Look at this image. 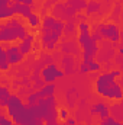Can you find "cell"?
<instances>
[{"label": "cell", "instance_id": "obj_1", "mask_svg": "<svg viewBox=\"0 0 123 125\" xmlns=\"http://www.w3.org/2000/svg\"><path fill=\"white\" fill-rule=\"evenodd\" d=\"M120 76H122V73L119 70H112V71L98 74L94 82V92L98 96L106 97L109 100H122L123 87L117 82V79Z\"/></svg>", "mask_w": 123, "mask_h": 125}, {"label": "cell", "instance_id": "obj_2", "mask_svg": "<svg viewBox=\"0 0 123 125\" xmlns=\"http://www.w3.org/2000/svg\"><path fill=\"white\" fill-rule=\"evenodd\" d=\"M65 31V22L61 19H57L52 15H48L42 19V25H41V47L46 51H54L58 44L60 39L64 35Z\"/></svg>", "mask_w": 123, "mask_h": 125}, {"label": "cell", "instance_id": "obj_3", "mask_svg": "<svg viewBox=\"0 0 123 125\" xmlns=\"http://www.w3.org/2000/svg\"><path fill=\"white\" fill-rule=\"evenodd\" d=\"M26 23L20 18H12L0 23V42L1 44H12L16 41H23L28 36Z\"/></svg>", "mask_w": 123, "mask_h": 125}, {"label": "cell", "instance_id": "obj_4", "mask_svg": "<svg viewBox=\"0 0 123 125\" xmlns=\"http://www.w3.org/2000/svg\"><path fill=\"white\" fill-rule=\"evenodd\" d=\"M77 42L81 47V57L83 61H91L97 60L98 51H100V44L91 36V32H83L77 35Z\"/></svg>", "mask_w": 123, "mask_h": 125}, {"label": "cell", "instance_id": "obj_5", "mask_svg": "<svg viewBox=\"0 0 123 125\" xmlns=\"http://www.w3.org/2000/svg\"><path fill=\"white\" fill-rule=\"evenodd\" d=\"M93 31H97L103 36V39H106L112 44H117L120 41V36H122L120 28L113 22H101V23L96 25Z\"/></svg>", "mask_w": 123, "mask_h": 125}, {"label": "cell", "instance_id": "obj_6", "mask_svg": "<svg viewBox=\"0 0 123 125\" xmlns=\"http://www.w3.org/2000/svg\"><path fill=\"white\" fill-rule=\"evenodd\" d=\"M51 15L55 16L57 19L64 21L65 23H67V22H75V21H77V13H75L74 10H71V9L67 6L65 1H64V3H62V1H58V3L52 7Z\"/></svg>", "mask_w": 123, "mask_h": 125}, {"label": "cell", "instance_id": "obj_7", "mask_svg": "<svg viewBox=\"0 0 123 125\" xmlns=\"http://www.w3.org/2000/svg\"><path fill=\"white\" fill-rule=\"evenodd\" d=\"M64 71L61 68H58L57 64L51 62L48 65H45L42 70H41V79L42 82H45V84H51V83H55L58 79L64 77Z\"/></svg>", "mask_w": 123, "mask_h": 125}, {"label": "cell", "instance_id": "obj_8", "mask_svg": "<svg viewBox=\"0 0 123 125\" xmlns=\"http://www.w3.org/2000/svg\"><path fill=\"white\" fill-rule=\"evenodd\" d=\"M4 48H6V47H4ZM6 52H7L10 65L19 64V62L23 61V58H25V55H23V52L20 51L19 45H9V47L6 48Z\"/></svg>", "mask_w": 123, "mask_h": 125}, {"label": "cell", "instance_id": "obj_9", "mask_svg": "<svg viewBox=\"0 0 123 125\" xmlns=\"http://www.w3.org/2000/svg\"><path fill=\"white\" fill-rule=\"evenodd\" d=\"M35 39H36V38H35V33H28V36H26L23 41H20V42L18 44L25 57L33 51V48H35Z\"/></svg>", "mask_w": 123, "mask_h": 125}, {"label": "cell", "instance_id": "obj_10", "mask_svg": "<svg viewBox=\"0 0 123 125\" xmlns=\"http://www.w3.org/2000/svg\"><path fill=\"white\" fill-rule=\"evenodd\" d=\"M90 114H91V115H98L100 121H103V119H106V118H109V116H110L109 106H107V105H104L103 102L94 103V105L91 106V109H90Z\"/></svg>", "mask_w": 123, "mask_h": 125}, {"label": "cell", "instance_id": "obj_11", "mask_svg": "<svg viewBox=\"0 0 123 125\" xmlns=\"http://www.w3.org/2000/svg\"><path fill=\"white\" fill-rule=\"evenodd\" d=\"M65 3H67V6L71 10H74L78 15L81 12H86L87 4H88V0H65Z\"/></svg>", "mask_w": 123, "mask_h": 125}, {"label": "cell", "instance_id": "obj_12", "mask_svg": "<svg viewBox=\"0 0 123 125\" xmlns=\"http://www.w3.org/2000/svg\"><path fill=\"white\" fill-rule=\"evenodd\" d=\"M12 94L13 93L9 90L7 86H1L0 87V108L1 109H6V106H7V103H9V100L12 97Z\"/></svg>", "mask_w": 123, "mask_h": 125}, {"label": "cell", "instance_id": "obj_13", "mask_svg": "<svg viewBox=\"0 0 123 125\" xmlns=\"http://www.w3.org/2000/svg\"><path fill=\"white\" fill-rule=\"evenodd\" d=\"M101 9H103V3H101V1H98V0H88L87 9H86V15H87V16L96 15V13H98Z\"/></svg>", "mask_w": 123, "mask_h": 125}, {"label": "cell", "instance_id": "obj_14", "mask_svg": "<svg viewBox=\"0 0 123 125\" xmlns=\"http://www.w3.org/2000/svg\"><path fill=\"white\" fill-rule=\"evenodd\" d=\"M62 67H65L64 68V73L65 74H71L72 73V70H74V55H68V54H65L64 55V58H62Z\"/></svg>", "mask_w": 123, "mask_h": 125}, {"label": "cell", "instance_id": "obj_15", "mask_svg": "<svg viewBox=\"0 0 123 125\" xmlns=\"http://www.w3.org/2000/svg\"><path fill=\"white\" fill-rule=\"evenodd\" d=\"M10 67V62H9V57H7V52H6V48L4 45L0 47V70L1 71H7Z\"/></svg>", "mask_w": 123, "mask_h": 125}, {"label": "cell", "instance_id": "obj_16", "mask_svg": "<svg viewBox=\"0 0 123 125\" xmlns=\"http://www.w3.org/2000/svg\"><path fill=\"white\" fill-rule=\"evenodd\" d=\"M26 22H28V25L31 26V28H41V25H42V21H41V18L33 12L31 16L26 19Z\"/></svg>", "mask_w": 123, "mask_h": 125}, {"label": "cell", "instance_id": "obj_17", "mask_svg": "<svg viewBox=\"0 0 123 125\" xmlns=\"http://www.w3.org/2000/svg\"><path fill=\"white\" fill-rule=\"evenodd\" d=\"M0 125H16L13 122V119L9 116V114H6V109H1V114H0Z\"/></svg>", "mask_w": 123, "mask_h": 125}, {"label": "cell", "instance_id": "obj_18", "mask_svg": "<svg viewBox=\"0 0 123 125\" xmlns=\"http://www.w3.org/2000/svg\"><path fill=\"white\" fill-rule=\"evenodd\" d=\"M74 32H78V28H77L75 22H67V23H65V31H64V35H72Z\"/></svg>", "mask_w": 123, "mask_h": 125}, {"label": "cell", "instance_id": "obj_19", "mask_svg": "<svg viewBox=\"0 0 123 125\" xmlns=\"http://www.w3.org/2000/svg\"><path fill=\"white\" fill-rule=\"evenodd\" d=\"M84 62V61H83ZM87 65H88V70H90V73H94V71H98V70H101V64L98 60H91V61H87Z\"/></svg>", "mask_w": 123, "mask_h": 125}, {"label": "cell", "instance_id": "obj_20", "mask_svg": "<svg viewBox=\"0 0 123 125\" xmlns=\"http://www.w3.org/2000/svg\"><path fill=\"white\" fill-rule=\"evenodd\" d=\"M100 125H123V124H122V122H119V121H116L114 118L109 116V118H106V119L100 121Z\"/></svg>", "mask_w": 123, "mask_h": 125}, {"label": "cell", "instance_id": "obj_21", "mask_svg": "<svg viewBox=\"0 0 123 125\" xmlns=\"http://www.w3.org/2000/svg\"><path fill=\"white\" fill-rule=\"evenodd\" d=\"M58 116H60V119H61V121H67V119L70 118L68 111H67V109H64V108L58 109Z\"/></svg>", "mask_w": 123, "mask_h": 125}, {"label": "cell", "instance_id": "obj_22", "mask_svg": "<svg viewBox=\"0 0 123 125\" xmlns=\"http://www.w3.org/2000/svg\"><path fill=\"white\" fill-rule=\"evenodd\" d=\"M80 71H81L83 74H87V73H90V70H88V65H87V62H83V61H81V65H80Z\"/></svg>", "mask_w": 123, "mask_h": 125}, {"label": "cell", "instance_id": "obj_23", "mask_svg": "<svg viewBox=\"0 0 123 125\" xmlns=\"http://www.w3.org/2000/svg\"><path fill=\"white\" fill-rule=\"evenodd\" d=\"M12 1H13V0H0V10H1V9H6V7H9Z\"/></svg>", "mask_w": 123, "mask_h": 125}, {"label": "cell", "instance_id": "obj_24", "mask_svg": "<svg viewBox=\"0 0 123 125\" xmlns=\"http://www.w3.org/2000/svg\"><path fill=\"white\" fill-rule=\"evenodd\" d=\"M58 121H60V118H57V119H51V121H46L45 125H67L65 122H64V124H60Z\"/></svg>", "mask_w": 123, "mask_h": 125}, {"label": "cell", "instance_id": "obj_25", "mask_svg": "<svg viewBox=\"0 0 123 125\" xmlns=\"http://www.w3.org/2000/svg\"><path fill=\"white\" fill-rule=\"evenodd\" d=\"M13 1H16V3H23V4H29V6H32L35 0H13Z\"/></svg>", "mask_w": 123, "mask_h": 125}, {"label": "cell", "instance_id": "obj_26", "mask_svg": "<svg viewBox=\"0 0 123 125\" xmlns=\"http://www.w3.org/2000/svg\"><path fill=\"white\" fill-rule=\"evenodd\" d=\"M65 124H67V125H75L77 122H75V119H74V118H71V116H70V118L65 121Z\"/></svg>", "mask_w": 123, "mask_h": 125}]
</instances>
